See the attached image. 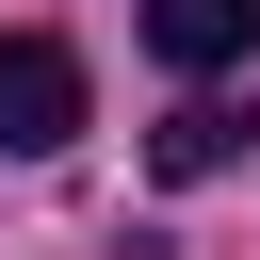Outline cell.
I'll return each instance as SVG.
<instances>
[{"mask_svg": "<svg viewBox=\"0 0 260 260\" xmlns=\"http://www.w3.org/2000/svg\"><path fill=\"white\" fill-rule=\"evenodd\" d=\"M244 130H260V114H228V98H179V114L146 130V162H162V179H228V162H244Z\"/></svg>", "mask_w": 260, "mask_h": 260, "instance_id": "obj_3", "label": "cell"}, {"mask_svg": "<svg viewBox=\"0 0 260 260\" xmlns=\"http://www.w3.org/2000/svg\"><path fill=\"white\" fill-rule=\"evenodd\" d=\"M81 130V49L65 32H0V162H49Z\"/></svg>", "mask_w": 260, "mask_h": 260, "instance_id": "obj_1", "label": "cell"}, {"mask_svg": "<svg viewBox=\"0 0 260 260\" xmlns=\"http://www.w3.org/2000/svg\"><path fill=\"white\" fill-rule=\"evenodd\" d=\"M146 49H162L179 81H228V65L260 49V0H146Z\"/></svg>", "mask_w": 260, "mask_h": 260, "instance_id": "obj_2", "label": "cell"}]
</instances>
